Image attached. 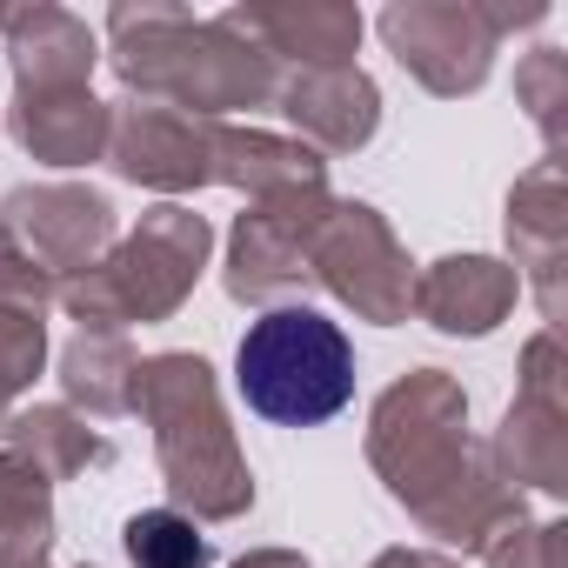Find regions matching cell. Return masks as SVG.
<instances>
[{"mask_svg": "<svg viewBox=\"0 0 568 568\" xmlns=\"http://www.w3.org/2000/svg\"><path fill=\"white\" fill-rule=\"evenodd\" d=\"M368 468L448 548H481L501 521L528 515L521 488L495 475L488 442L468 435V395L448 368H408L375 395Z\"/></svg>", "mask_w": 568, "mask_h": 568, "instance_id": "6da1fadb", "label": "cell"}, {"mask_svg": "<svg viewBox=\"0 0 568 568\" xmlns=\"http://www.w3.org/2000/svg\"><path fill=\"white\" fill-rule=\"evenodd\" d=\"M108 41H114V74L128 88V101H154L194 121H221V114H254L274 108L281 94V68L234 34L221 14L201 21L181 0H121L108 8Z\"/></svg>", "mask_w": 568, "mask_h": 568, "instance_id": "7a4b0ae2", "label": "cell"}, {"mask_svg": "<svg viewBox=\"0 0 568 568\" xmlns=\"http://www.w3.org/2000/svg\"><path fill=\"white\" fill-rule=\"evenodd\" d=\"M134 408L154 428V462L187 521H241L254 508V475L247 455L227 428L221 382L201 355L168 348L148 355L134 375Z\"/></svg>", "mask_w": 568, "mask_h": 568, "instance_id": "3957f363", "label": "cell"}, {"mask_svg": "<svg viewBox=\"0 0 568 568\" xmlns=\"http://www.w3.org/2000/svg\"><path fill=\"white\" fill-rule=\"evenodd\" d=\"M214 254V227L207 214L181 207V201H161L134 221V234H121L88 274L61 281V308L81 322V335H121V328H154V322H174L181 302L194 295V281Z\"/></svg>", "mask_w": 568, "mask_h": 568, "instance_id": "277c9868", "label": "cell"}, {"mask_svg": "<svg viewBox=\"0 0 568 568\" xmlns=\"http://www.w3.org/2000/svg\"><path fill=\"white\" fill-rule=\"evenodd\" d=\"M234 382H241V402L261 422L322 428L355 402V348L308 302L302 308H267L261 322H247V335L234 348Z\"/></svg>", "mask_w": 568, "mask_h": 568, "instance_id": "5b68a950", "label": "cell"}, {"mask_svg": "<svg viewBox=\"0 0 568 568\" xmlns=\"http://www.w3.org/2000/svg\"><path fill=\"white\" fill-rule=\"evenodd\" d=\"M548 8L541 0H388L382 8V41L402 61V74H415L428 94L462 101L495 74V54L515 28H541Z\"/></svg>", "mask_w": 568, "mask_h": 568, "instance_id": "8992f818", "label": "cell"}, {"mask_svg": "<svg viewBox=\"0 0 568 568\" xmlns=\"http://www.w3.org/2000/svg\"><path fill=\"white\" fill-rule=\"evenodd\" d=\"M335 194L328 187H288V194H261L247 214H234L227 234V295L241 308H295V295L315 288L308 254L328 221Z\"/></svg>", "mask_w": 568, "mask_h": 568, "instance_id": "52a82bcc", "label": "cell"}, {"mask_svg": "<svg viewBox=\"0 0 568 568\" xmlns=\"http://www.w3.org/2000/svg\"><path fill=\"white\" fill-rule=\"evenodd\" d=\"M308 274H315V288H328L342 308H355L375 328H402L415 315V261L395 241V227L382 221V207H368V201L328 207Z\"/></svg>", "mask_w": 568, "mask_h": 568, "instance_id": "ba28073f", "label": "cell"}, {"mask_svg": "<svg viewBox=\"0 0 568 568\" xmlns=\"http://www.w3.org/2000/svg\"><path fill=\"white\" fill-rule=\"evenodd\" d=\"M495 475L508 488H541V495H568V355L561 335H535L521 348V382L515 402L488 442Z\"/></svg>", "mask_w": 568, "mask_h": 568, "instance_id": "9c48e42d", "label": "cell"}, {"mask_svg": "<svg viewBox=\"0 0 568 568\" xmlns=\"http://www.w3.org/2000/svg\"><path fill=\"white\" fill-rule=\"evenodd\" d=\"M0 227L54 281H74L114 247V201L101 187H81V181H28L0 201Z\"/></svg>", "mask_w": 568, "mask_h": 568, "instance_id": "30bf717a", "label": "cell"}, {"mask_svg": "<svg viewBox=\"0 0 568 568\" xmlns=\"http://www.w3.org/2000/svg\"><path fill=\"white\" fill-rule=\"evenodd\" d=\"M214 134L221 121H194L154 101H114L108 168L154 194H201L214 187Z\"/></svg>", "mask_w": 568, "mask_h": 568, "instance_id": "8fae6325", "label": "cell"}, {"mask_svg": "<svg viewBox=\"0 0 568 568\" xmlns=\"http://www.w3.org/2000/svg\"><path fill=\"white\" fill-rule=\"evenodd\" d=\"M508 247H515V274L521 288L535 281V302L548 335L561 328V267H568V174L561 154H541L515 187H508Z\"/></svg>", "mask_w": 568, "mask_h": 568, "instance_id": "7c38bea8", "label": "cell"}, {"mask_svg": "<svg viewBox=\"0 0 568 568\" xmlns=\"http://www.w3.org/2000/svg\"><path fill=\"white\" fill-rule=\"evenodd\" d=\"M234 34H247L274 68H355L362 54V8L348 0H281V8H227L221 14Z\"/></svg>", "mask_w": 568, "mask_h": 568, "instance_id": "4fadbf2b", "label": "cell"}, {"mask_svg": "<svg viewBox=\"0 0 568 568\" xmlns=\"http://www.w3.org/2000/svg\"><path fill=\"white\" fill-rule=\"evenodd\" d=\"M274 108L295 121V141H308L322 161L328 154H362L382 128V88L355 68H302L281 74Z\"/></svg>", "mask_w": 568, "mask_h": 568, "instance_id": "5bb4252c", "label": "cell"}, {"mask_svg": "<svg viewBox=\"0 0 568 568\" xmlns=\"http://www.w3.org/2000/svg\"><path fill=\"white\" fill-rule=\"evenodd\" d=\"M515 302H521V274L495 254H442L415 274V315L435 335L481 342L515 315Z\"/></svg>", "mask_w": 568, "mask_h": 568, "instance_id": "9a60e30c", "label": "cell"}, {"mask_svg": "<svg viewBox=\"0 0 568 568\" xmlns=\"http://www.w3.org/2000/svg\"><path fill=\"white\" fill-rule=\"evenodd\" d=\"M0 34H8V61H14V94L34 88H88L101 41L81 14L34 0V8H0Z\"/></svg>", "mask_w": 568, "mask_h": 568, "instance_id": "2e32d148", "label": "cell"}, {"mask_svg": "<svg viewBox=\"0 0 568 568\" xmlns=\"http://www.w3.org/2000/svg\"><path fill=\"white\" fill-rule=\"evenodd\" d=\"M108 128H114V108L94 101V88H34V94H14L8 108V134L41 168L108 161Z\"/></svg>", "mask_w": 568, "mask_h": 568, "instance_id": "e0dca14e", "label": "cell"}, {"mask_svg": "<svg viewBox=\"0 0 568 568\" xmlns=\"http://www.w3.org/2000/svg\"><path fill=\"white\" fill-rule=\"evenodd\" d=\"M214 187H241L247 201L288 194V187H328V161L295 134L227 128L221 121V134H214Z\"/></svg>", "mask_w": 568, "mask_h": 568, "instance_id": "ac0fdd59", "label": "cell"}, {"mask_svg": "<svg viewBox=\"0 0 568 568\" xmlns=\"http://www.w3.org/2000/svg\"><path fill=\"white\" fill-rule=\"evenodd\" d=\"M0 442H8V455H21L28 468H41L48 481H74L101 462H114L108 435L88 428V415L61 408V402H41V408H21L8 415V428H0Z\"/></svg>", "mask_w": 568, "mask_h": 568, "instance_id": "d6986e66", "label": "cell"}, {"mask_svg": "<svg viewBox=\"0 0 568 568\" xmlns=\"http://www.w3.org/2000/svg\"><path fill=\"white\" fill-rule=\"evenodd\" d=\"M134 375H141V355L128 335H74L61 348V388L74 415H94V422L134 415Z\"/></svg>", "mask_w": 568, "mask_h": 568, "instance_id": "ffe728a7", "label": "cell"}, {"mask_svg": "<svg viewBox=\"0 0 568 568\" xmlns=\"http://www.w3.org/2000/svg\"><path fill=\"white\" fill-rule=\"evenodd\" d=\"M54 555V481L0 448V568H48Z\"/></svg>", "mask_w": 568, "mask_h": 568, "instance_id": "44dd1931", "label": "cell"}, {"mask_svg": "<svg viewBox=\"0 0 568 568\" xmlns=\"http://www.w3.org/2000/svg\"><path fill=\"white\" fill-rule=\"evenodd\" d=\"M121 548H128L134 568H207L214 561L201 521H187L181 508H141V515H128Z\"/></svg>", "mask_w": 568, "mask_h": 568, "instance_id": "7402d4cb", "label": "cell"}, {"mask_svg": "<svg viewBox=\"0 0 568 568\" xmlns=\"http://www.w3.org/2000/svg\"><path fill=\"white\" fill-rule=\"evenodd\" d=\"M515 101L528 108V121L541 128L548 154H561L568 141V54L561 48H535L515 61Z\"/></svg>", "mask_w": 568, "mask_h": 568, "instance_id": "603a6c76", "label": "cell"}, {"mask_svg": "<svg viewBox=\"0 0 568 568\" xmlns=\"http://www.w3.org/2000/svg\"><path fill=\"white\" fill-rule=\"evenodd\" d=\"M475 555H481V568H568V521L515 515V521H501Z\"/></svg>", "mask_w": 568, "mask_h": 568, "instance_id": "cb8c5ba5", "label": "cell"}, {"mask_svg": "<svg viewBox=\"0 0 568 568\" xmlns=\"http://www.w3.org/2000/svg\"><path fill=\"white\" fill-rule=\"evenodd\" d=\"M41 368H48V322L34 308H0V402L34 388Z\"/></svg>", "mask_w": 568, "mask_h": 568, "instance_id": "d4e9b609", "label": "cell"}, {"mask_svg": "<svg viewBox=\"0 0 568 568\" xmlns=\"http://www.w3.org/2000/svg\"><path fill=\"white\" fill-rule=\"evenodd\" d=\"M54 295H61V281H54L8 227H0V308H34V315H41Z\"/></svg>", "mask_w": 568, "mask_h": 568, "instance_id": "484cf974", "label": "cell"}, {"mask_svg": "<svg viewBox=\"0 0 568 568\" xmlns=\"http://www.w3.org/2000/svg\"><path fill=\"white\" fill-rule=\"evenodd\" d=\"M368 568H462V561L442 555V548H382Z\"/></svg>", "mask_w": 568, "mask_h": 568, "instance_id": "4316f807", "label": "cell"}, {"mask_svg": "<svg viewBox=\"0 0 568 568\" xmlns=\"http://www.w3.org/2000/svg\"><path fill=\"white\" fill-rule=\"evenodd\" d=\"M227 568H308V555H302V548H247V555L227 561Z\"/></svg>", "mask_w": 568, "mask_h": 568, "instance_id": "83f0119b", "label": "cell"}, {"mask_svg": "<svg viewBox=\"0 0 568 568\" xmlns=\"http://www.w3.org/2000/svg\"><path fill=\"white\" fill-rule=\"evenodd\" d=\"M0 428H8V402H0Z\"/></svg>", "mask_w": 568, "mask_h": 568, "instance_id": "f1b7e54d", "label": "cell"}, {"mask_svg": "<svg viewBox=\"0 0 568 568\" xmlns=\"http://www.w3.org/2000/svg\"><path fill=\"white\" fill-rule=\"evenodd\" d=\"M81 568H94V561H81Z\"/></svg>", "mask_w": 568, "mask_h": 568, "instance_id": "f546056e", "label": "cell"}]
</instances>
